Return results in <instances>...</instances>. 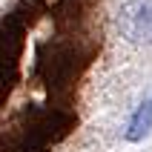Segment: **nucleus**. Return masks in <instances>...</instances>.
Returning <instances> with one entry per match:
<instances>
[{
	"instance_id": "obj_2",
	"label": "nucleus",
	"mask_w": 152,
	"mask_h": 152,
	"mask_svg": "<svg viewBox=\"0 0 152 152\" xmlns=\"http://www.w3.org/2000/svg\"><path fill=\"white\" fill-rule=\"evenodd\" d=\"M149 132H152V98H146V101L135 109L132 121H129V126H126V141L138 144V141H144Z\"/></svg>"
},
{
	"instance_id": "obj_1",
	"label": "nucleus",
	"mask_w": 152,
	"mask_h": 152,
	"mask_svg": "<svg viewBox=\"0 0 152 152\" xmlns=\"http://www.w3.org/2000/svg\"><path fill=\"white\" fill-rule=\"evenodd\" d=\"M118 29L129 43L149 46L152 43V0H129L118 12Z\"/></svg>"
}]
</instances>
